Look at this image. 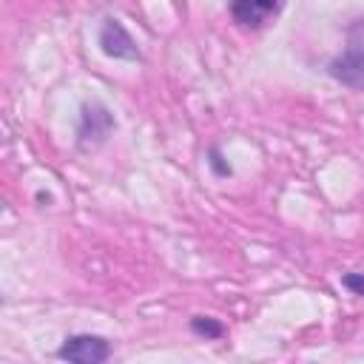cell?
Listing matches in <instances>:
<instances>
[{
    "mask_svg": "<svg viewBox=\"0 0 364 364\" xmlns=\"http://www.w3.org/2000/svg\"><path fill=\"white\" fill-rule=\"evenodd\" d=\"M228 9L233 23H239L242 28H259L282 9V0H230Z\"/></svg>",
    "mask_w": 364,
    "mask_h": 364,
    "instance_id": "5",
    "label": "cell"
},
{
    "mask_svg": "<svg viewBox=\"0 0 364 364\" xmlns=\"http://www.w3.org/2000/svg\"><path fill=\"white\" fill-rule=\"evenodd\" d=\"M111 341L102 338V336H91V333H74L68 336L60 350H57V358L63 361H71V364H102L111 358Z\"/></svg>",
    "mask_w": 364,
    "mask_h": 364,
    "instance_id": "3",
    "label": "cell"
},
{
    "mask_svg": "<svg viewBox=\"0 0 364 364\" xmlns=\"http://www.w3.org/2000/svg\"><path fill=\"white\" fill-rule=\"evenodd\" d=\"M97 43H100L102 54L111 57V60H125V63H139L142 60V51L136 46V40L131 37V31L117 17H105L102 20Z\"/></svg>",
    "mask_w": 364,
    "mask_h": 364,
    "instance_id": "4",
    "label": "cell"
},
{
    "mask_svg": "<svg viewBox=\"0 0 364 364\" xmlns=\"http://www.w3.org/2000/svg\"><path fill=\"white\" fill-rule=\"evenodd\" d=\"M341 284H344L350 293L364 296V273H344V276H341Z\"/></svg>",
    "mask_w": 364,
    "mask_h": 364,
    "instance_id": "8",
    "label": "cell"
},
{
    "mask_svg": "<svg viewBox=\"0 0 364 364\" xmlns=\"http://www.w3.org/2000/svg\"><path fill=\"white\" fill-rule=\"evenodd\" d=\"M208 165H210V171H213L216 176H230V173H233V168L225 162V156H222V151H219L216 145L208 151Z\"/></svg>",
    "mask_w": 364,
    "mask_h": 364,
    "instance_id": "7",
    "label": "cell"
},
{
    "mask_svg": "<svg viewBox=\"0 0 364 364\" xmlns=\"http://www.w3.org/2000/svg\"><path fill=\"white\" fill-rule=\"evenodd\" d=\"M327 74L353 91H364V17L344 28V48L330 60Z\"/></svg>",
    "mask_w": 364,
    "mask_h": 364,
    "instance_id": "1",
    "label": "cell"
},
{
    "mask_svg": "<svg viewBox=\"0 0 364 364\" xmlns=\"http://www.w3.org/2000/svg\"><path fill=\"white\" fill-rule=\"evenodd\" d=\"M114 128H117V122H114V114L108 111V105L91 100V102H85V105L80 108L77 142H80V148H85V151H88V148H100V145L111 136Z\"/></svg>",
    "mask_w": 364,
    "mask_h": 364,
    "instance_id": "2",
    "label": "cell"
},
{
    "mask_svg": "<svg viewBox=\"0 0 364 364\" xmlns=\"http://www.w3.org/2000/svg\"><path fill=\"white\" fill-rule=\"evenodd\" d=\"M191 330L202 338H222L225 336V324L219 318H210V316H193L191 318Z\"/></svg>",
    "mask_w": 364,
    "mask_h": 364,
    "instance_id": "6",
    "label": "cell"
}]
</instances>
